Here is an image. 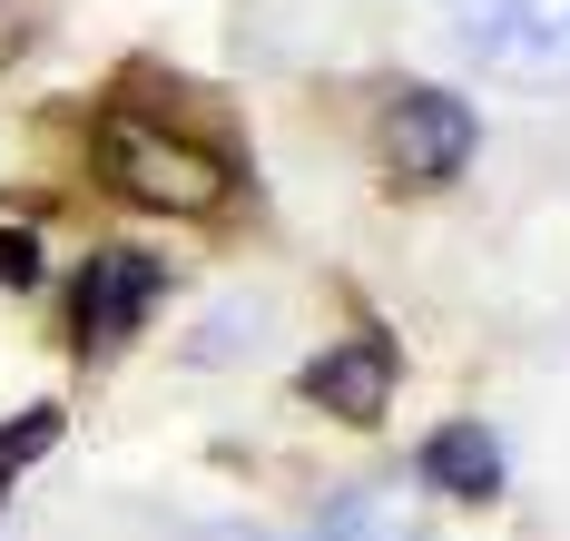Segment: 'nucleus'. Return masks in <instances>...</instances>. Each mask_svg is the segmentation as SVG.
Listing matches in <instances>:
<instances>
[{"mask_svg": "<svg viewBox=\"0 0 570 541\" xmlns=\"http://www.w3.org/2000/svg\"><path fill=\"white\" fill-rule=\"evenodd\" d=\"M99 178L128 197V207H158V217H207L227 207V158L177 138V128L138 119V109H109L99 119Z\"/></svg>", "mask_w": 570, "mask_h": 541, "instance_id": "nucleus-1", "label": "nucleus"}, {"mask_svg": "<svg viewBox=\"0 0 570 541\" xmlns=\"http://www.w3.org/2000/svg\"><path fill=\"white\" fill-rule=\"evenodd\" d=\"M374 148H384V178L394 187H453L462 168H472V148H482V119L462 109L453 89H394L384 99V119H374Z\"/></svg>", "mask_w": 570, "mask_h": 541, "instance_id": "nucleus-2", "label": "nucleus"}, {"mask_svg": "<svg viewBox=\"0 0 570 541\" xmlns=\"http://www.w3.org/2000/svg\"><path fill=\"white\" fill-rule=\"evenodd\" d=\"M453 40L492 79H570V0H453Z\"/></svg>", "mask_w": 570, "mask_h": 541, "instance_id": "nucleus-3", "label": "nucleus"}, {"mask_svg": "<svg viewBox=\"0 0 570 541\" xmlns=\"http://www.w3.org/2000/svg\"><path fill=\"white\" fill-rule=\"evenodd\" d=\"M168 296V266L148 256V246H99L89 266H79V286H69V335H79V355H118L148 315Z\"/></svg>", "mask_w": 570, "mask_h": 541, "instance_id": "nucleus-4", "label": "nucleus"}, {"mask_svg": "<svg viewBox=\"0 0 570 541\" xmlns=\"http://www.w3.org/2000/svg\"><path fill=\"white\" fill-rule=\"evenodd\" d=\"M394 384H403V355H394V335H384V325H364V335H335L325 355L295 374V394H305L315 414H335V423H384Z\"/></svg>", "mask_w": 570, "mask_h": 541, "instance_id": "nucleus-5", "label": "nucleus"}, {"mask_svg": "<svg viewBox=\"0 0 570 541\" xmlns=\"http://www.w3.org/2000/svg\"><path fill=\"white\" fill-rule=\"evenodd\" d=\"M315 541H423V492H403V482H354V492L325 502Z\"/></svg>", "mask_w": 570, "mask_h": 541, "instance_id": "nucleus-6", "label": "nucleus"}, {"mask_svg": "<svg viewBox=\"0 0 570 541\" xmlns=\"http://www.w3.org/2000/svg\"><path fill=\"white\" fill-rule=\"evenodd\" d=\"M423 482L453 492V502H492V492H502V433H492V423H443V433L423 443Z\"/></svg>", "mask_w": 570, "mask_h": 541, "instance_id": "nucleus-7", "label": "nucleus"}, {"mask_svg": "<svg viewBox=\"0 0 570 541\" xmlns=\"http://www.w3.org/2000/svg\"><path fill=\"white\" fill-rule=\"evenodd\" d=\"M50 443H59V404H30L20 423H0V492H10V482L30 473V463H40Z\"/></svg>", "mask_w": 570, "mask_h": 541, "instance_id": "nucleus-8", "label": "nucleus"}, {"mask_svg": "<svg viewBox=\"0 0 570 541\" xmlns=\"http://www.w3.org/2000/svg\"><path fill=\"white\" fill-rule=\"evenodd\" d=\"M0 286H10V296L40 286V237H30V227H0Z\"/></svg>", "mask_w": 570, "mask_h": 541, "instance_id": "nucleus-9", "label": "nucleus"}, {"mask_svg": "<svg viewBox=\"0 0 570 541\" xmlns=\"http://www.w3.org/2000/svg\"><path fill=\"white\" fill-rule=\"evenodd\" d=\"M197 541H276V532H246V522H207Z\"/></svg>", "mask_w": 570, "mask_h": 541, "instance_id": "nucleus-10", "label": "nucleus"}]
</instances>
